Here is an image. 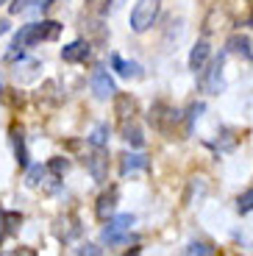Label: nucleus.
Listing matches in <instances>:
<instances>
[{
  "mask_svg": "<svg viewBox=\"0 0 253 256\" xmlns=\"http://www.w3.org/2000/svg\"><path fill=\"white\" fill-rule=\"evenodd\" d=\"M108 3L112 0H86V8L92 14H103V12H108Z\"/></svg>",
  "mask_w": 253,
  "mask_h": 256,
  "instance_id": "18",
  "label": "nucleus"
},
{
  "mask_svg": "<svg viewBox=\"0 0 253 256\" xmlns=\"http://www.w3.org/2000/svg\"><path fill=\"white\" fill-rule=\"evenodd\" d=\"M158 6H162V0H140V3L131 8V28L134 31L136 34L148 31L158 17Z\"/></svg>",
  "mask_w": 253,
  "mask_h": 256,
  "instance_id": "2",
  "label": "nucleus"
},
{
  "mask_svg": "<svg viewBox=\"0 0 253 256\" xmlns=\"http://www.w3.org/2000/svg\"><path fill=\"white\" fill-rule=\"evenodd\" d=\"M112 64L122 78H140V67H136L134 62H122L120 56H112Z\"/></svg>",
  "mask_w": 253,
  "mask_h": 256,
  "instance_id": "11",
  "label": "nucleus"
},
{
  "mask_svg": "<svg viewBox=\"0 0 253 256\" xmlns=\"http://www.w3.org/2000/svg\"><path fill=\"white\" fill-rule=\"evenodd\" d=\"M134 170H148V156H126L122 173H134Z\"/></svg>",
  "mask_w": 253,
  "mask_h": 256,
  "instance_id": "13",
  "label": "nucleus"
},
{
  "mask_svg": "<svg viewBox=\"0 0 253 256\" xmlns=\"http://www.w3.org/2000/svg\"><path fill=\"white\" fill-rule=\"evenodd\" d=\"M34 3H39V0H14V3H12V14L26 12V8H31Z\"/></svg>",
  "mask_w": 253,
  "mask_h": 256,
  "instance_id": "21",
  "label": "nucleus"
},
{
  "mask_svg": "<svg viewBox=\"0 0 253 256\" xmlns=\"http://www.w3.org/2000/svg\"><path fill=\"white\" fill-rule=\"evenodd\" d=\"M228 50L236 53V56H250V42L245 36H231L228 39Z\"/></svg>",
  "mask_w": 253,
  "mask_h": 256,
  "instance_id": "12",
  "label": "nucleus"
},
{
  "mask_svg": "<svg viewBox=\"0 0 253 256\" xmlns=\"http://www.w3.org/2000/svg\"><path fill=\"white\" fill-rule=\"evenodd\" d=\"M67 167H70V162H67V159H53L50 162V173L64 176V173H67Z\"/></svg>",
  "mask_w": 253,
  "mask_h": 256,
  "instance_id": "20",
  "label": "nucleus"
},
{
  "mask_svg": "<svg viewBox=\"0 0 253 256\" xmlns=\"http://www.w3.org/2000/svg\"><path fill=\"white\" fill-rule=\"evenodd\" d=\"M114 114L120 117L122 122L134 120V114H136V100L131 95H114Z\"/></svg>",
  "mask_w": 253,
  "mask_h": 256,
  "instance_id": "5",
  "label": "nucleus"
},
{
  "mask_svg": "<svg viewBox=\"0 0 253 256\" xmlns=\"http://www.w3.org/2000/svg\"><path fill=\"white\" fill-rule=\"evenodd\" d=\"M184 254H186V256H195V254L214 256V248H212V245H206V242H192V245H186V248H184Z\"/></svg>",
  "mask_w": 253,
  "mask_h": 256,
  "instance_id": "14",
  "label": "nucleus"
},
{
  "mask_svg": "<svg viewBox=\"0 0 253 256\" xmlns=\"http://www.w3.org/2000/svg\"><path fill=\"white\" fill-rule=\"evenodd\" d=\"M8 31V20H0V34H6Z\"/></svg>",
  "mask_w": 253,
  "mask_h": 256,
  "instance_id": "24",
  "label": "nucleus"
},
{
  "mask_svg": "<svg viewBox=\"0 0 253 256\" xmlns=\"http://www.w3.org/2000/svg\"><path fill=\"white\" fill-rule=\"evenodd\" d=\"M89 142H92L95 148H103V142H106V128L98 126L95 131H92V136H89Z\"/></svg>",
  "mask_w": 253,
  "mask_h": 256,
  "instance_id": "19",
  "label": "nucleus"
},
{
  "mask_svg": "<svg viewBox=\"0 0 253 256\" xmlns=\"http://www.w3.org/2000/svg\"><path fill=\"white\" fill-rule=\"evenodd\" d=\"M92 92H95V98H100V100H108V98H114V81L108 78L106 70H98L95 76H92Z\"/></svg>",
  "mask_w": 253,
  "mask_h": 256,
  "instance_id": "4",
  "label": "nucleus"
},
{
  "mask_svg": "<svg viewBox=\"0 0 253 256\" xmlns=\"http://www.w3.org/2000/svg\"><path fill=\"white\" fill-rule=\"evenodd\" d=\"M120 134H122V140H126L128 142V145H134V148H142V145H145V136H142V128L140 126H136V122H122V131H120Z\"/></svg>",
  "mask_w": 253,
  "mask_h": 256,
  "instance_id": "9",
  "label": "nucleus"
},
{
  "mask_svg": "<svg viewBox=\"0 0 253 256\" xmlns=\"http://www.w3.org/2000/svg\"><path fill=\"white\" fill-rule=\"evenodd\" d=\"M6 237V212H0V240Z\"/></svg>",
  "mask_w": 253,
  "mask_h": 256,
  "instance_id": "22",
  "label": "nucleus"
},
{
  "mask_svg": "<svg viewBox=\"0 0 253 256\" xmlns=\"http://www.w3.org/2000/svg\"><path fill=\"white\" fill-rule=\"evenodd\" d=\"M58 31H62V26H58V22H53V20L22 26V28H20V34L14 36V48H17V50H22V48L36 45V42H42V39H56Z\"/></svg>",
  "mask_w": 253,
  "mask_h": 256,
  "instance_id": "1",
  "label": "nucleus"
},
{
  "mask_svg": "<svg viewBox=\"0 0 253 256\" xmlns=\"http://www.w3.org/2000/svg\"><path fill=\"white\" fill-rule=\"evenodd\" d=\"M14 145H17V162L20 164H28V154H26V145H22V134H17V128H14Z\"/></svg>",
  "mask_w": 253,
  "mask_h": 256,
  "instance_id": "16",
  "label": "nucleus"
},
{
  "mask_svg": "<svg viewBox=\"0 0 253 256\" xmlns=\"http://www.w3.org/2000/svg\"><path fill=\"white\" fill-rule=\"evenodd\" d=\"M250 26H253V14H250Z\"/></svg>",
  "mask_w": 253,
  "mask_h": 256,
  "instance_id": "26",
  "label": "nucleus"
},
{
  "mask_svg": "<svg viewBox=\"0 0 253 256\" xmlns=\"http://www.w3.org/2000/svg\"><path fill=\"white\" fill-rule=\"evenodd\" d=\"M20 223H22V218H20L17 212H6V234H17Z\"/></svg>",
  "mask_w": 253,
  "mask_h": 256,
  "instance_id": "15",
  "label": "nucleus"
},
{
  "mask_svg": "<svg viewBox=\"0 0 253 256\" xmlns=\"http://www.w3.org/2000/svg\"><path fill=\"white\" fill-rule=\"evenodd\" d=\"M0 3H6V0H0Z\"/></svg>",
  "mask_w": 253,
  "mask_h": 256,
  "instance_id": "27",
  "label": "nucleus"
},
{
  "mask_svg": "<svg viewBox=\"0 0 253 256\" xmlns=\"http://www.w3.org/2000/svg\"><path fill=\"white\" fill-rule=\"evenodd\" d=\"M114 204H117V192H106V195H100L98 198V206H95V214L100 220H108L112 218V212H114Z\"/></svg>",
  "mask_w": 253,
  "mask_h": 256,
  "instance_id": "8",
  "label": "nucleus"
},
{
  "mask_svg": "<svg viewBox=\"0 0 253 256\" xmlns=\"http://www.w3.org/2000/svg\"><path fill=\"white\" fill-rule=\"evenodd\" d=\"M236 209H240L242 214H248V212H253V190H248L245 195H242V198L236 200Z\"/></svg>",
  "mask_w": 253,
  "mask_h": 256,
  "instance_id": "17",
  "label": "nucleus"
},
{
  "mask_svg": "<svg viewBox=\"0 0 253 256\" xmlns=\"http://www.w3.org/2000/svg\"><path fill=\"white\" fill-rule=\"evenodd\" d=\"M62 58L64 62H86L89 58V45L78 39V42H72V45L62 48Z\"/></svg>",
  "mask_w": 253,
  "mask_h": 256,
  "instance_id": "6",
  "label": "nucleus"
},
{
  "mask_svg": "<svg viewBox=\"0 0 253 256\" xmlns=\"http://www.w3.org/2000/svg\"><path fill=\"white\" fill-rule=\"evenodd\" d=\"M206 58H209V45H206V42H198V45L192 48V53H190V67L198 72L203 64H206Z\"/></svg>",
  "mask_w": 253,
  "mask_h": 256,
  "instance_id": "10",
  "label": "nucleus"
},
{
  "mask_svg": "<svg viewBox=\"0 0 253 256\" xmlns=\"http://www.w3.org/2000/svg\"><path fill=\"white\" fill-rule=\"evenodd\" d=\"M78 254H100V248H95V245H84V248H78Z\"/></svg>",
  "mask_w": 253,
  "mask_h": 256,
  "instance_id": "23",
  "label": "nucleus"
},
{
  "mask_svg": "<svg viewBox=\"0 0 253 256\" xmlns=\"http://www.w3.org/2000/svg\"><path fill=\"white\" fill-rule=\"evenodd\" d=\"M131 223H134L131 214H120V218H114L112 223H108V228L103 231V240H106L108 245L126 242V240H128V228H131Z\"/></svg>",
  "mask_w": 253,
  "mask_h": 256,
  "instance_id": "3",
  "label": "nucleus"
},
{
  "mask_svg": "<svg viewBox=\"0 0 253 256\" xmlns=\"http://www.w3.org/2000/svg\"><path fill=\"white\" fill-rule=\"evenodd\" d=\"M50 3H53V0H42V8H44V6H50Z\"/></svg>",
  "mask_w": 253,
  "mask_h": 256,
  "instance_id": "25",
  "label": "nucleus"
},
{
  "mask_svg": "<svg viewBox=\"0 0 253 256\" xmlns=\"http://www.w3.org/2000/svg\"><path fill=\"white\" fill-rule=\"evenodd\" d=\"M89 173H92V178H95V181H106V176H108V159H106V154H103V150H98V154L89 159Z\"/></svg>",
  "mask_w": 253,
  "mask_h": 256,
  "instance_id": "7",
  "label": "nucleus"
}]
</instances>
